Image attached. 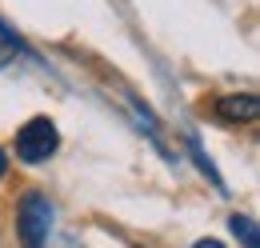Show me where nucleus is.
<instances>
[{"label": "nucleus", "mask_w": 260, "mask_h": 248, "mask_svg": "<svg viewBox=\"0 0 260 248\" xmlns=\"http://www.w3.org/2000/svg\"><path fill=\"white\" fill-rule=\"evenodd\" d=\"M56 228V204L44 192H24L16 204V236L24 248H48Z\"/></svg>", "instance_id": "1"}, {"label": "nucleus", "mask_w": 260, "mask_h": 248, "mask_svg": "<svg viewBox=\"0 0 260 248\" xmlns=\"http://www.w3.org/2000/svg\"><path fill=\"white\" fill-rule=\"evenodd\" d=\"M56 148H60V132H56V124L48 116H32L16 132V156L24 164H44Z\"/></svg>", "instance_id": "2"}, {"label": "nucleus", "mask_w": 260, "mask_h": 248, "mask_svg": "<svg viewBox=\"0 0 260 248\" xmlns=\"http://www.w3.org/2000/svg\"><path fill=\"white\" fill-rule=\"evenodd\" d=\"M216 116L228 124H240V120H256L260 116V100L252 92H240V96H220L216 100Z\"/></svg>", "instance_id": "3"}, {"label": "nucleus", "mask_w": 260, "mask_h": 248, "mask_svg": "<svg viewBox=\"0 0 260 248\" xmlns=\"http://www.w3.org/2000/svg\"><path fill=\"white\" fill-rule=\"evenodd\" d=\"M188 152H192L196 168H200V172H204V176H208L212 184H216V188H224V180H220V172H216V164H212V156L204 152V144H200V136H196V132H188Z\"/></svg>", "instance_id": "4"}, {"label": "nucleus", "mask_w": 260, "mask_h": 248, "mask_svg": "<svg viewBox=\"0 0 260 248\" xmlns=\"http://www.w3.org/2000/svg\"><path fill=\"white\" fill-rule=\"evenodd\" d=\"M228 228L236 232V240H240L244 248H260V236H256V220H252V216H240V212H236V216L228 220Z\"/></svg>", "instance_id": "5"}, {"label": "nucleus", "mask_w": 260, "mask_h": 248, "mask_svg": "<svg viewBox=\"0 0 260 248\" xmlns=\"http://www.w3.org/2000/svg\"><path fill=\"white\" fill-rule=\"evenodd\" d=\"M16 52H20V44L8 40V36H0V68H8V64L16 60Z\"/></svg>", "instance_id": "6"}, {"label": "nucleus", "mask_w": 260, "mask_h": 248, "mask_svg": "<svg viewBox=\"0 0 260 248\" xmlns=\"http://www.w3.org/2000/svg\"><path fill=\"white\" fill-rule=\"evenodd\" d=\"M192 248H224V244H220V240H196Z\"/></svg>", "instance_id": "7"}, {"label": "nucleus", "mask_w": 260, "mask_h": 248, "mask_svg": "<svg viewBox=\"0 0 260 248\" xmlns=\"http://www.w3.org/2000/svg\"><path fill=\"white\" fill-rule=\"evenodd\" d=\"M4 172H8V156H4V148H0V180H4Z\"/></svg>", "instance_id": "8"}]
</instances>
